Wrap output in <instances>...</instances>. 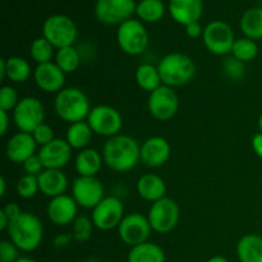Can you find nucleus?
Here are the masks:
<instances>
[{
  "label": "nucleus",
  "mask_w": 262,
  "mask_h": 262,
  "mask_svg": "<svg viewBox=\"0 0 262 262\" xmlns=\"http://www.w3.org/2000/svg\"><path fill=\"white\" fill-rule=\"evenodd\" d=\"M147 217L154 232L166 234L174 230L178 224L181 209L173 199L165 196L151 205Z\"/></svg>",
  "instance_id": "9"
},
{
  "label": "nucleus",
  "mask_w": 262,
  "mask_h": 262,
  "mask_svg": "<svg viewBox=\"0 0 262 262\" xmlns=\"http://www.w3.org/2000/svg\"><path fill=\"white\" fill-rule=\"evenodd\" d=\"M91 109L87 95L77 87H66L56 94L54 100L56 115L69 124L83 122L87 119Z\"/></svg>",
  "instance_id": "3"
},
{
  "label": "nucleus",
  "mask_w": 262,
  "mask_h": 262,
  "mask_svg": "<svg viewBox=\"0 0 262 262\" xmlns=\"http://www.w3.org/2000/svg\"><path fill=\"white\" fill-rule=\"evenodd\" d=\"M148 113L156 120L171 119L179 109V99L177 92L171 87L161 84L159 89L152 91L147 101Z\"/></svg>",
  "instance_id": "15"
},
{
  "label": "nucleus",
  "mask_w": 262,
  "mask_h": 262,
  "mask_svg": "<svg viewBox=\"0 0 262 262\" xmlns=\"http://www.w3.org/2000/svg\"><path fill=\"white\" fill-rule=\"evenodd\" d=\"M102 163H104L102 154L95 148L87 147L77 154L74 168L78 177H96L97 173L101 170Z\"/></svg>",
  "instance_id": "24"
},
{
  "label": "nucleus",
  "mask_w": 262,
  "mask_h": 262,
  "mask_svg": "<svg viewBox=\"0 0 262 262\" xmlns=\"http://www.w3.org/2000/svg\"><path fill=\"white\" fill-rule=\"evenodd\" d=\"M15 191H17L18 196L25 200L35 197L40 192L37 177L30 176V174H25L23 177H20L15 184Z\"/></svg>",
  "instance_id": "36"
},
{
  "label": "nucleus",
  "mask_w": 262,
  "mask_h": 262,
  "mask_svg": "<svg viewBox=\"0 0 262 262\" xmlns=\"http://www.w3.org/2000/svg\"><path fill=\"white\" fill-rule=\"evenodd\" d=\"M72 197L79 207L94 210L105 199L104 184L97 177H77L72 183Z\"/></svg>",
  "instance_id": "13"
},
{
  "label": "nucleus",
  "mask_w": 262,
  "mask_h": 262,
  "mask_svg": "<svg viewBox=\"0 0 262 262\" xmlns=\"http://www.w3.org/2000/svg\"><path fill=\"white\" fill-rule=\"evenodd\" d=\"M239 28L245 37L262 40V7H252L246 10L239 20Z\"/></svg>",
  "instance_id": "27"
},
{
  "label": "nucleus",
  "mask_w": 262,
  "mask_h": 262,
  "mask_svg": "<svg viewBox=\"0 0 262 262\" xmlns=\"http://www.w3.org/2000/svg\"><path fill=\"white\" fill-rule=\"evenodd\" d=\"M252 148L256 155L262 159V133L258 132L252 138Z\"/></svg>",
  "instance_id": "46"
},
{
  "label": "nucleus",
  "mask_w": 262,
  "mask_h": 262,
  "mask_svg": "<svg viewBox=\"0 0 262 262\" xmlns=\"http://www.w3.org/2000/svg\"><path fill=\"white\" fill-rule=\"evenodd\" d=\"M9 125H10L9 113L4 112V110H0V135L2 136L7 135L8 129H9Z\"/></svg>",
  "instance_id": "45"
},
{
  "label": "nucleus",
  "mask_w": 262,
  "mask_h": 262,
  "mask_svg": "<svg viewBox=\"0 0 262 262\" xmlns=\"http://www.w3.org/2000/svg\"><path fill=\"white\" fill-rule=\"evenodd\" d=\"M102 158L105 165L113 171L125 173L141 161V146L130 136L117 135L104 143Z\"/></svg>",
  "instance_id": "1"
},
{
  "label": "nucleus",
  "mask_w": 262,
  "mask_h": 262,
  "mask_svg": "<svg viewBox=\"0 0 262 262\" xmlns=\"http://www.w3.org/2000/svg\"><path fill=\"white\" fill-rule=\"evenodd\" d=\"M55 48L46 40L43 36L35 38L30 46V55L37 64H43L51 61L53 56H55L54 53Z\"/></svg>",
  "instance_id": "34"
},
{
  "label": "nucleus",
  "mask_w": 262,
  "mask_h": 262,
  "mask_svg": "<svg viewBox=\"0 0 262 262\" xmlns=\"http://www.w3.org/2000/svg\"><path fill=\"white\" fill-rule=\"evenodd\" d=\"M19 95L17 90L12 86H3L0 90V110L13 112L19 102Z\"/></svg>",
  "instance_id": "37"
},
{
  "label": "nucleus",
  "mask_w": 262,
  "mask_h": 262,
  "mask_svg": "<svg viewBox=\"0 0 262 262\" xmlns=\"http://www.w3.org/2000/svg\"><path fill=\"white\" fill-rule=\"evenodd\" d=\"M135 0H96L95 17L105 26H120L136 14Z\"/></svg>",
  "instance_id": "10"
},
{
  "label": "nucleus",
  "mask_w": 262,
  "mask_h": 262,
  "mask_svg": "<svg viewBox=\"0 0 262 262\" xmlns=\"http://www.w3.org/2000/svg\"><path fill=\"white\" fill-rule=\"evenodd\" d=\"M161 81L165 86L181 87L189 83L196 76V64L183 53H169L158 64Z\"/></svg>",
  "instance_id": "4"
},
{
  "label": "nucleus",
  "mask_w": 262,
  "mask_h": 262,
  "mask_svg": "<svg viewBox=\"0 0 262 262\" xmlns=\"http://www.w3.org/2000/svg\"><path fill=\"white\" fill-rule=\"evenodd\" d=\"M87 123L95 135L106 138L120 135L123 128L122 114L109 105H97L92 107L87 117Z\"/></svg>",
  "instance_id": "11"
},
{
  "label": "nucleus",
  "mask_w": 262,
  "mask_h": 262,
  "mask_svg": "<svg viewBox=\"0 0 262 262\" xmlns=\"http://www.w3.org/2000/svg\"><path fill=\"white\" fill-rule=\"evenodd\" d=\"M168 12L171 19L179 25L200 22L204 13V0H169Z\"/></svg>",
  "instance_id": "21"
},
{
  "label": "nucleus",
  "mask_w": 262,
  "mask_h": 262,
  "mask_svg": "<svg viewBox=\"0 0 262 262\" xmlns=\"http://www.w3.org/2000/svg\"><path fill=\"white\" fill-rule=\"evenodd\" d=\"M239 262H262V237L246 234L238 241L235 247Z\"/></svg>",
  "instance_id": "25"
},
{
  "label": "nucleus",
  "mask_w": 262,
  "mask_h": 262,
  "mask_svg": "<svg viewBox=\"0 0 262 262\" xmlns=\"http://www.w3.org/2000/svg\"><path fill=\"white\" fill-rule=\"evenodd\" d=\"M135 77L138 86L143 91H147L150 94L155 91L156 89H159L163 83L159 68L151 63H143L138 66V68L136 69Z\"/></svg>",
  "instance_id": "30"
},
{
  "label": "nucleus",
  "mask_w": 262,
  "mask_h": 262,
  "mask_svg": "<svg viewBox=\"0 0 262 262\" xmlns=\"http://www.w3.org/2000/svg\"><path fill=\"white\" fill-rule=\"evenodd\" d=\"M5 192H7V181H5L4 177L0 178V196L4 197Z\"/></svg>",
  "instance_id": "49"
},
{
  "label": "nucleus",
  "mask_w": 262,
  "mask_h": 262,
  "mask_svg": "<svg viewBox=\"0 0 262 262\" xmlns=\"http://www.w3.org/2000/svg\"><path fill=\"white\" fill-rule=\"evenodd\" d=\"M166 256L163 248L152 242L130 247L127 262H165Z\"/></svg>",
  "instance_id": "26"
},
{
  "label": "nucleus",
  "mask_w": 262,
  "mask_h": 262,
  "mask_svg": "<svg viewBox=\"0 0 262 262\" xmlns=\"http://www.w3.org/2000/svg\"><path fill=\"white\" fill-rule=\"evenodd\" d=\"M2 211L4 212L5 216L8 217L9 223L14 222V220L17 219V217L19 216V215L23 212L22 210H20L19 205L15 204V202H10V204H7L4 207H3Z\"/></svg>",
  "instance_id": "42"
},
{
  "label": "nucleus",
  "mask_w": 262,
  "mask_h": 262,
  "mask_svg": "<svg viewBox=\"0 0 262 262\" xmlns=\"http://www.w3.org/2000/svg\"><path fill=\"white\" fill-rule=\"evenodd\" d=\"M94 223L92 219H90L86 215H78L77 219L73 222L72 225V237L76 242L83 243L91 238L92 229H94Z\"/></svg>",
  "instance_id": "35"
},
{
  "label": "nucleus",
  "mask_w": 262,
  "mask_h": 262,
  "mask_svg": "<svg viewBox=\"0 0 262 262\" xmlns=\"http://www.w3.org/2000/svg\"><path fill=\"white\" fill-rule=\"evenodd\" d=\"M136 188H137L138 196L151 204L164 199L166 193V184L164 179L152 173L141 176L137 181Z\"/></svg>",
  "instance_id": "23"
},
{
  "label": "nucleus",
  "mask_w": 262,
  "mask_h": 262,
  "mask_svg": "<svg viewBox=\"0 0 262 262\" xmlns=\"http://www.w3.org/2000/svg\"><path fill=\"white\" fill-rule=\"evenodd\" d=\"M78 207L73 197L69 194H61L50 199V202L46 207V214L53 224L63 227V225L73 224L78 216Z\"/></svg>",
  "instance_id": "16"
},
{
  "label": "nucleus",
  "mask_w": 262,
  "mask_h": 262,
  "mask_svg": "<svg viewBox=\"0 0 262 262\" xmlns=\"http://www.w3.org/2000/svg\"><path fill=\"white\" fill-rule=\"evenodd\" d=\"M124 205L118 197L107 196L92 210V223L95 228L109 232L118 227L124 217Z\"/></svg>",
  "instance_id": "14"
},
{
  "label": "nucleus",
  "mask_w": 262,
  "mask_h": 262,
  "mask_svg": "<svg viewBox=\"0 0 262 262\" xmlns=\"http://www.w3.org/2000/svg\"><path fill=\"white\" fill-rule=\"evenodd\" d=\"M32 69L30 63L20 56H10L7 59V78L13 83H23L28 81Z\"/></svg>",
  "instance_id": "31"
},
{
  "label": "nucleus",
  "mask_w": 262,
  "mask_h": 262,
  "mask_svg": "<svg viewBox=\"0 0 262 262\" xmlns=\"http://www.w3.org/2000/svg\"><path fill=\"white\" fill-rule=\"evenodd\" d=\"M234 31L224 20H212L205 26L202 41L207 50L214 55H228L232 54L233 45L235 42Z\"/></svg>",
  "instance_id": "7"
},
{
  "label": "nucleus",
  "mask_w": 262,
  "mask_h": 262,
  "mask_svg": "<svg viewBox=\"0 0 262 262\" xmlns=\"http://www.w3.org/2000/svg\"><path fill=\"white\" fill-rule=\"evenodd\" d=\"M166 13L163 0H141L136 7V15L143 23L160 22Z\"/></svg>",
  "instance_id": "29"
},
{
  "label": "nucleus",
  "mask_w": 262,
  "mask_h": 262,
  "mask_svg": "<svg viewBox=\"0 0 262 262\" xmlns=\"http://www.w3.org/2000/svg\"><path fill=\"white\" fill-rule=\"evenodd\" d=\"M19 260V248L10 239L0 242V262H17Z\"/></svg>",
  "instance_id": "39"
},
{
  "label": "nucleus",
  "mask_w": 262,
  "mask_h": 262,
  "mask_svg": "<svg viewBox=\"0 0 262 262\" xmlns=\"http://www.w3.org/2000/svg\"><path fill=\"white\" fill-rule=\"evenodd\" d=\"M31 135L33 136L36 143H37V146H40V147H43V146H46L48 143H50L51 141L55 140L54 129L50 125L46 124V123H42L41 125H38Z\"/></svg>",
  "instance_id": "40"
},
{
  "label": "nucleus",
  "mask_w": 262,
  "mask_h": 262,
  "mask_svg": "<svg viewBox=\"0 0 262 262\" xmlns=\"http://www.w3.org/2000/svg\"><path fill=\"white\" fill-rule=\"evenodd\" d=\"M42 36L58 50L74 45L78 37V28L76 22L68 15L53 14L43 22Z\"/></svg>",
  "instance_id": "5"
},
{
  "label": "nucleus",
  "mask_w": 262,
  "mask_h": 262,
  "mask_svg": "<svg viewBox=\"0 0 262 262\" xmlns=\"http://www.w3.org/2000/svg\"><path fill=\"white\" fill-rule=\"evenodd\" d=\"M40 192L46 197H54L66 194L68 188V178L60 169H45L37 176Z\"/></svg>",
  "instance_id": "22"
},
{
  "label": "nucleus",
  "mask_w": 262,
  "mask_h": 262,
  "mask_svg": "<svg viewBox=\"0 0 262 262\" xmlns=\"http://www.w3.org/2000/svg\"><path fill=\"white\" fill-rule=\"evenodd\" d=\"M36 147L37 143L31 133L18 132L8 140L5 146V155L12 163L23 164L27 159L35 155Z\"/></svg>",
  "instance_id": "20"
},
{
  "label": "nucleus",
  "mask_w": 262,
  "mask_h": 262,
  "mask_svg": "<svg viewBox=\"0 0 262 262\" xmlns=\"http://www.w3.org/2000/svg\"><path fill=\"white\" fill-rule=\"evenodd\" d=\"M92 136H94V130L91 129L87 120L86 122L83 120V122L69 124L68 129H67L66 140L73 150L81 151L87 148V146L92 141Z\"/></svg>",
  "instance_id": "28"
},
{
  "label": "nucleus",
  "mask_w": 262,
  "mask_h": 262,
  "mask_svg": "<svg viewBox=\"0 0 262 262\" xmlns=\"http://www.w3.org/2000/svg\"><path fill=\"white\" fill-rule=\"evenodd\" d=\"M12 119L19 132L32 133L38 125L45 123V107L37 97H22L12 112Z\"/></svg>",
  "instance_id": "8"
},
{
  "label": "nucleus",
  "mask_w": 262,
  "mask_h": 262,
  "mask_svg": "<svg viewBox=\"0 0 262 262\" xmlns=\"http://www.w3.org/2000/svg\"><path fill=\"white\" fill-rule=\"evenodd\" d=\"M81 54L74 46L58 49L55 53V63L64 73H73L81 66Z\"/></svg>",
  "instance_id": "32"
},
{
  "label": "nucleus",
  "mask_w": 262,
  "mask_h": 262,
  "mask_svg": "<svg viewBox=\"0 0 262 262\" xmlns=\"http://www.w3.org/2000/svg\"><path fill=\"white\" fill-rule=\"evenodd\" d=\"M170 152L168 141L160 136H154L141 145V163L147 168H160L169 160Z\"/></svg>",
  "instance_id": "18"
},
{
  "label": "nucleus",
  "mask_w": 262,
  "mask_h": 262,
  "mask_svg": "<svg viewBox=\"0 0 262 262\" xmlns=\"http://www.w3.org/2000/svg\"><path fill=\"white\" fill-rule=\"evenodd\" d=\"M23 169H25L26 174H30V176H36V177H37L41 171L45 170L42 161H41L38 154H35V155L31 156L30 159H27V160L23 163Z\"/></svg>",
  "instance_id": "41"
},
{
  "label": "nucleus",
  "mask_w": 262,
  "mask_h": 262,
  "mask_svg": "<svg viewBox=\"0 0 262 262\" xmlns=\"http://www.w3.org/2000/svg\"><path fill=\"white\" fill-rule=\"evenodd\" d=\"M184 27H186V33L189 38L194 40V38L202 37V35H204L205 28L202 27L200 22H192L189 25L184 26Z\"/></svg>",
  "instance_id": "43"
},
{
  "label": "nucleus",
  "mask_w": 262,
  "mask_h": 262,
  "mask_svg": "<svg viewBox=\"0 0 262 262\" xmlns=\"http://www.w3.org/2000/svg\"><path fill=\"white\" fill-rule=\"evenodd\" d=\"M151 232L152 228L148 222V217L141 212L127 214L118 227V235L120 241L129 247L148 242Z\"/></svg>",
  "instance_id": "12"
},
{
  "label": "nucleus",
  "mask_w": 262,
  "mask_h": 262,
  "mask_svg": "<svg viewBox=\"0 0 262 262\" xmlns=\"http://www.w3.org/2000/svg\"><path fill=\"white\" fill-rule=\"evenodd\" d=\"M72 239H73L72 234H58L53 241L54 247H55L56 250H61V248L68 247L69 243L72 242Z\"/></svg>",
  "instance_id": "44"
},
{
  "label": "nucleus",
  "mask_w": 262,
  "mask_h": 262,
  "mask_svg": "<svg viewBox=\"0 0 262 262\" xmlns=\"http://www.w3.org/2000/svg\"><path fill=\"white\" fill-rule=\"evenodd\" d=\"M223 71L228 78L233 79V81H241L246 74V67L245 63L232 56L223 63Z\"/></svg>",
  "instance_id": "38"
},
{
  "label": "nucleus",
  "mask_w": 262,
  "mask_h": 262,
  "mask_svg": "<svg viewBox=\"0 0 262 262\" xmlns=\"http://www.w3.org/2000/svg\"><path fill=\"white\" fill-rule=\"evenodd\" d=\"M148 41L147 28L140 19L130 18L118 26L117 42L123 53L132 56L141 55L147 49Z\"/></svg>",
  "instance_id": "6"
},
{
  "label": "nucleus",
  "mask_w": 262,
  "mask_h": 262,
  "mask_svg": "<svg viewBox=\"0 0 262 262\" xmlns=\"http://www.w3.org/2000/svg\"><path fill=\"white\" fill-rule=\"evenodd\" d=\"M7 78V59H0V79L4 81Z\"/></svg>",
  "instance_id": "47"
},
{
  "label": "nucleus",
  "mask_w": 262,
  "mask_h": 262,
  "mask_svg": "<svg viewBox=\"0 0 262 262\" xmlns=\"http://www.w3.org/2000/svg\"><path fill=\"white\" fill-rule=\"evenodd\" d=\"M206 262H230V261L228 260L227 257H224V256L216 255V256H212V257H210Z\"/></svg>",
  "instance_id": "48"
},
{
  "label": "nucleus",
  "mask_w": 262,
  "mask_h": 262,
  "mask_svg": "<svg viewBox=\"0 0 262 262\" xmlns=\"http://www.w3.org/2000/svg\"><path fill=\"white\" fill-rule=\"evenodd\" d=\"M232 55L245 64L255 60L256 56L258 55L257 41L251 40V38L245 37V36L237 38L234 45H233Z\"/></svg>",
  "instance_id": "33"
},
{
  "label": "nucleus",
  "mask_w": 262,
  "mask_h": 262,
  "mask_svg": "<svg viewBox=\"0 0 262 262\" xmlns=\"http://www.w3.org/2000/svg\"><path fill=\"white\" fill-rule=\"evenodd\" d=\"M17 262H37L36 260H33V258H30V257H19V260Z\"/></svg>",
  "instance_id": "50"
},
{
  "label": "nucleus",
  "mask_w": 262,
  "mask_h": 262,
  "mask_svg": "<svg viewBox=\"0 0 262 262\" xmlns=\"http://www.w3.org/2000/svg\"><path fill=\"white\" fill-rule=\"evenodd\" d=\"M72 150L67 140L55 138L46 146L40 148L38 156L45 169H63L69 164L72 159Z\"/></svg>",
  "instance_id": "19"
},
{
  "label": "nucleus",
  "mask_w": 262,
  "mask_h": 262,
  "mask_svg": "<svg viewBox=\"0 0 262 262\" xmlns=\"http://www.w3.org/2000/svg\"><path fill=\"white\" fill-rule=\"evenodd\" d=\"M9 239L23 252L37 250L43 239V225L35 214L23 211L8 227Z\"/></svg>",
  "instance_id": "2"
},
{
  "label": "nucleus",
  "mask_w": 262,
  "mask_h": 262,
  "mask_svg": "<svg viewBox=\"0 0 262 262\" xmlns=\"http://www.w3.org/2000/svg\"><path fill=\"white\" fill-rule=\"evenodd\" d=\"M257 127H258V129H260V132L262 133V113H261L260 117H258V120H257Z\"/></svg>",
  "instance_id": "51"
},
{
  "label": "nucleus",
  "mask_w": 262,
  "mask_h": 262,
  "mask_svg": "<svg viewBox=\"0 0 262 262\" xmlns=\"http://www.w3.org/2000/svg\"><path fill=\"white\" fill-rule=\"evenodd\" d=\"M33 79L36 86L49 94H58L66 89V73L56 66L55 61L37 64L33 71Z\"/></svg>",
  "instance_id": "17"
}]
</instances>
